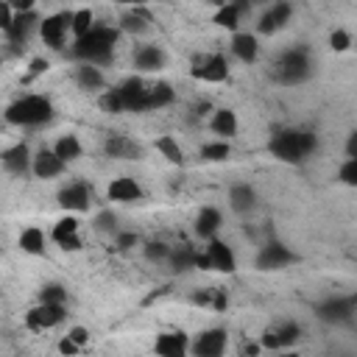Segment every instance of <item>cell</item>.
<instances>
[{
    "instance_id": "74e56055",
    "label": "cell",
    "mask_w": 357,
    "mask_h": 357,
    "mask_svg": "<svg viewBox=\"0 0 357 357\" xmlns=\"http://www.w3.org/2000/svg\"><path fill=\"white\" fill-rule=\"evenodd\" d=\"M231 156V145L226 139H209L201 145V159L204 162H226Z\"/></svg>"
},
{
    "instance_id": "60d3db41",
    "label": "cell",
    "mask_w": 357,
    "mask_h": 357,
    "mask_svg": "<svg viewBox=\"0 0 357 357\" xmlns=\"http://www.w3.org/2000/svg\"><path fill=\"white\" fill-rule=\"evenodd\" d=\"M98 106H100V112H106V114H123V106H120V98H117L114 86H109V89H103V92L98 95Z\"/></svg>"
},
{
    "instance_id": "f907efd6",
    "label": "cell",
    "mask_w": 357,
    "mask_h": 357,
    "mask_svg": "<svg viewBox=\"0 0 357 357\" xmlns=\"http://www.w3.org/2000/svg\"><path fill=\"white\" fill-rule=\"evenodd\" d=\"M226 304H229V296H226V290L215 287V293H212V307H209V310H215V312H223V310H226Z\"/></svg>"
},
{
    "instance_id": "4316f807",
    "label": "cell",
    "mask_w": 357,
    "mask_h": 357,
    "mask_svg": "<svg viewBox=\"0 0 357 357\" xmlns=\"http://www.w3.org/2000/svg\"><path fill=\"white\" fill-rule=\"evenodd\" d=\"M153 22V17H151V11L148 8H126L123 11V17H120V22H117V31H120V36L123 33H128V36H145V33H151V25Z\"/></svg>"
},
{
    "instance_id": "b9f144b4",
    "label": "cell",
    "mask_w": 357,
    "mask_h": 357,
    "mask_svg": "<svg viewBox=\"0 0 357 357\" xmlns=\"http://www.w3.org/2000/svg\"><path fill=\"white\" fill-rule=\"evenodd\" d=\"M351 45H354L351 31H346V28H335V31L329 33V47H332L335 53H346Z\"/></svg>"
},
{
    "instance_id": "5bb4252c",
    "label": "cell",
    "mask_w": 357,
    "mask_h": 357,
    "mask_svg": "<svg viewBox=\"0 0 357 357\" xmlns=\"http://www.w3.org/2000/svg\"><path fill=\"white\" fill-rule=\"evenodd\" d=\"M67 321V307L61 304H42L36 301L28 312H25V326L31 332H47V329H56Z\"/></svg>"
},
{
    "instance_id": "d6a6232c",
    "label": "cell",
    "mask_w": 357,
    "mask_h": 357,
    "mask_svg": "<svg viewBox=\"0 0 357 357\" xmlns=\"http://www.w3.org/2000/svg\"><path fill=\"white\" fill-rule=\"evenodd\" d=\"M53 153L64 162V165H70V162H78L81 156H84V145H81V139H78V134H61L53 145Z\"/></svg>"
},
{
    "instance_id": "e575fe53",
    "label": "cell",
    "mask_w": 357,
    "mask_h": 357,
    "mask_svg": "<svg viewBox=\"0 0 357 357\" xmlns=\"http://www.w3.org/2000/svg\"><path fill=\"white\" fill-rule=\"evenodd\" d=\"M153 148H156L159 156H165L170 165H184V148L178 145V139H176L173 134H162V137H156Z\"/></svg>"
},
{
    "instance_id": "1f68e13d",
    "label": "cell",
    "mask_w": 357,
    "mask_h": 357,
    "mask_svg": "<svg viewBox=\"0 0 357 357\" xmlns=\"http://www.w3.org/2000/svg\"><path fill=\"white\" fill-rule=\"evenodd\" d=\"M176 100V89L167 84V81H153L148 84V95H145V112H156V109H165Z\"/></svg>"
},
{
    "instance_id": "d4e9b609",
    "label": "cell",
    "mask_w": 357,
    "mask_h": 357,
    "mask_svg": "<svg viewBox=\"0 0 357 357\" xmlns=\"http://www.w3.org/2000/svg\"><path fill=\"white\" fill-rule=\"evenodd\" d=\"M229 50H231V56H234L240 64H254V61L259 59V36L240 28L237 33H231Z\"/></svg>"
},
{
    "instance_id": "c3c4849f",
    "label": "cell",
    "mask_w": 357,
    "mask_h": 357,
    "mask_svg": "<svg viewBox=\"0 0 357 357\" xmlns=\"http://www.w3.org/2000/svg\"><path fill=\"white\" fill-rule=\"evenodd\" d=\"M212 293H215V287H204V290H195V293L190 296V301H192L195 307H212Z\"/></svg>"
},
{
    "instance_id": "484cf974",
    "label": "cell",
    "mask_w": 357,
    "mask_h": 357,
    "mask_svg": "<svg viewBox=\"0 0 357 357\" xmlns=\"http://www.w3.org/2000/svg\"><path fill=\"white\" fill-rule=\"evenodd\" d=\"M237 128H240V120H237V112L229 109V106H215L212 114H209V131L215 134V139H231L237 137Z\"/></svg>"
},
{
    "instance_id": "816d5d0a",
    "label": "cell",
    "mask_w": 357,
    "mask_h": 357,
    "mask_svg": "<svg viewBox=\"0 0 357 357\" xmlns=\"http://www.w3.org/2000/svg\"><path fill=\"white\" fill-rule=\"evenodd\" d=\"M346 156H349V159H357V131H349V139H346Z\"/></svg>"
},
{
    "instance_id": "30bf717a",
    "label": "cell",
    "mask_w": 357,
    "mask_h": 357,
    "mask_svg": "<svg viewBox=\"0 0 357 357\" xmlns=\"http://www.w3.org/2000/svg\"><path fill=\"white\" fill-rule=\"evenodd\" d=\"M293 262H298V254H296L290 245H284L282 240H265V243L257 248V257H254L257 271H268V273L284 271V268H290Z\"/></svg>"
},
{
    "instance_id": "cb8c5ba5",
    "label": "cell",
    "mask_w": 357,
    "mask_h": 357,
    "mask_svg": "<svg viewBox=\"0 0 357 357\" xmlns=\"http://www.w3.org/2000/svg\"><path fill=\"white\" fill-rule=\"evenodd\" d=\"M226 201H229V209H231L234 215H251V212L257 209V204H259V195H257L254 184H248V181H234V184L229 187V192H226Z\"/></svg>"
},
{
    "instance_id": "7dc6e473",
    "label": "cell",
    "mask_w": 357,
    "mask_h": 357,
    "mask_svg": "<svg viewBox=\"0 0 357 357\" xmlns=\"http://www.w3.org/2000/svg\"><path fill=\"white\" fill-rule=\"evenodd\" d=\"M11 20H14V8H11V0H0V31H3V33L11 28Z\"/></svg>"
},
{
    "instance_id": "8992f818",
    "label": "cell",
    "mask_w": 357,
    "mask_h": 357,
    "mask_svg": "<svg viewBox=\"0 0 357 357\" xmlns=\"http://www.w3.org/2000/svg\"><path fill=\"white\" fill-rule=\"evenodd\" d=\"M301 335H304V329H301V324L298 321H273V324H268L265 329H262V335L257 337V343H259V349L262 351H284V349H293L298 340H301Z\"/></svg>"
},
{
    "instance_id": "44dd1931",
    "label": "cell",
    "mask_w": 357,
    "mask_h": 357,
    "mask_svg": "<svg viewBox=\"0 0 357 357\" xmlns=\"http://www.w3.org/2000/svg\"><path fill=\"white\" fill-rule=\"evenodd\" d=\"M131 61H134V70H137L139 75H145V73H159V70H165V64H167V53H165L162 45L145 42V45H137V47H134Z\"/></svg>"
},
{
    "instance_id": "7402d4cb",
    "label": "cell",
    "mask_w": 357,
    "mask_h": 357,
    "mask_svg": "<svg viewBox=\"0 0 357 357\" xmlns=\"http://www.w3.org/2000/svg\"><path fill=\"white\" fill-rule=\"evenodd\" d=\"M64 170H67V165L53 153L50 145H42V148L33 151V156H31V176L47 181V178H59Z\"/></svg>"
},
{
    "instance_id": "6da1fadb",
    "label": "cell",
    "mask_w": 357,
    "mask_h": 357,
    "mask_svg": "<svg viewBox=\"0 0 357 357\" xmlns=\"http://www.w3.org/2000/svg\"><path fill=\"white\" fill-rule=\"evenodd\" d=\"M120 42V31L117 25L109 22H98L95 28H89L84 36L73 39L70 45V56L75 59V64H92V67H103L114 59Z\"/></svg>"
},
{
    "instance_id": "f35d334b",
    "label": "cell",
    "mask_w": 357,
    "mask_h": 357,
    "mask_svg": "<svg viewBox=\"0 0 357 357\" xmlns=\"http://www.w3.org/2000/svg\"><path fill=\"white\" fill-rule=\"evenodd\" d=\"M92 229H95L98 234H112V237H114V231H117V215L112 212V206L95 212V218H92Z\"/></svg>"
},
{
    "instance_id": "836d02e7",
    "label": "cell",
    "mask_w": 357,
    "mask_h": 357,
    "mask_svg": "<svg viewBox=\"0 0 357 357\" xmlns=\"http://www.w3.org/2000/svg\"><path fill=\"white\" fill-rule=\"evenodd\" d=\"M195 257H198V248L195 245H173V251L167 257V265L176 273H184V271L195 268Z\"/></svg>"
},
{
    "instance_id": "277c9868",
    "label": "cell",
    "mask_w": 357,
    "mask_h": 357,
    "mask_svg": "<svg viewBox=\"0 0 357 357\" xmlns=\"http://www.w3.org/2000/svg\"><path fill=\"white\" fill-rule=\"evenodd\" d=\"M315 73V61L310 56V50L304 45H290L284 47L271 67V78L282 86H298L304 81H310Z\"/></svg>"
},
{
    "instance_id": "7a4b0ae2",
    "label": "cell",
    "mask_w": 357,
    "mask_h": 357,
    "mask_svg": "<svg viewBox=\"0 0 357 357\" xmlns=\"http://www.w3.org/2000/svg\"><path fill=\"white\" fill-rule=\"evenodd\" d=\"M318 151V134L301 126H282L268 137V153L284 165H304Z\"/></svg>"
},
{
    "instance_id": "603a6c76",
    "label": "cell",
    "mask_w": 357,
    "mask_h": 357,
    "mask_svg": "<svg viewBox=\"0 0 357 357\" xmlns=\"http://www.w3.org/2000/svg\"><path fill=\"white\" fill-rule=\"evenodd\" d=\"M142 198H145V190L134 176H117L106 187V201L112 204H139Z\"/></svg>"
},
{
    "instance_id": "83f0119b",
    "label": "cell",
    "mask_w": 357,
    "mask_h": 357,
    "mask_svg": "<svg viewBox=\"0 0 357 357\" xmlns=\"http://www.w3.org/2000/svg\"><path fill=\"white\" fill-rule=\"evenodd\" d=\"M220 226H223L220 209H218V206H201L198 215H195V220H192V234H195L201 243H206V240L218 237Z\"/></svg>"
},
{
    "instance_id": "5b68a950",
    "label": "cell",
    "mask_w": 357,
    "mask_h": 357,
    "mask_svg": "<svg viewBox=\"0 0 357 357\" xmlns=\"http://www.w3.org/2000/svg\"><path fill=\"white\" fill-rule=\"evenodd\" d=\"M195 268H201V271H218V273H234L237 271L234 248L226 240L212 237V240L204 243V248H198Z\"/></svg>"
},
{
    "instance_id": "7bdbcfd3",
    "label": "cell",
    "mask_w": 357,
    "mask_h": 357,
    "mask_svg": "<svg viewBox=\"0 0 357 357\" xmlns=\"http://www.w3.org/2000/svg\"><path fill=\"white\" fill-rule=\"evenodd\" d=\"M337 181L346 187H357V159H343L337 167Z\"/></svg>"
},
{
    "instance_id": "bcb514c9",
    "label": "cell",
    "mask_w": 357,
    "mask_h": 357,
    "mask_svg": "<svg viewBox=\"0 0 357 357\" xmlns=\"http://www.w3.org/2000/svg\"><path fill=\"white\" fill-rule=\"evenodd\" d=\"M56 349H59V354H61V357H78V354L84 351V349H78V346H75V343H73L67 335H61V337H59Z\"/></svg>"
},
{
    "instance_id": "52a82bcc",
    "label": "cell",
    "mask_w": 357,
    "mask_h": 357,
    "mask_svg": "<svg viewBox=\"0 0 357 357\" xmlns=\"http://www.w3.org/2000/svg\"><path fill=\"white\" fill-rule=\"evenodd\" d=\"M229 73H231L229 59L223 53H218V50L195 53L192 61H190V75L195 81H201V84H223V81H229Z\"/></svg>"
},
{
    "instance_id": "7c38bea8",
    "label": "cell",
    "mask_w": 357,
    "mask_h": 357,
    "mask_svg": "<svg viewBox=\"0 0 357 357\" xmlns=\"http://www.w3.org/2000/svg\"><path fill=\"white\" fill-rule=\"evenodd\" d=\"M92 195H95V190H92L89 181L73 178V181H67V184L59 187L56 201H59V206H61L67 215H78V212H86V209L92 206Z\"/></svg>"
},
{
    "instance_id": "f5cc1de1",
    "label": "cell",
    "mask_w": 357,
    "mask_h": 357,
    "mask_svg": "<svg viewBox=\"0 0 357 357\" xmlns=\"http://www.w3.org/2000/svg\"><path fill=\"white\" fill-rule=\"evenodd\" d=\"M271 357H301V354L296 349H284V351H273Z\"/></svg>"
},
{
    "instance_id": "8fae6325",
    "label": "cell",
    "mask_w": 357,
    "mask_h": 357,
    "mask_svg": "<svg viewBox=\"0 0 357 357\" xmlns=\"http://www.w3.org/2000/svg\"><path fill=\"white\" fill-rule=\"evenodd\" d=\"M357 312V298L354 296H329L324 301L315 304V318L332 326H343L351 324Z\"/></svg>"
},
{
    "instance_id": "ffe728a7",
    "label": "cell",
    "mask_w": 357,
    "mask_h": 357,
    "mask_svg": "<svg viewBox=\"0 0 357 357\" xmlns=\"http://www.w3.org/2000/svg\"><path fill=\"white\" fill-rule=\"evenodd\" d=\"M290 17H293V6H290V3H284V0L271 3V6L257 17V33L273 36V33H279V31L290 22Z\"/></svg>"
},
{
    "instance_id": "ab89813d",
    "label": "cell",
    "mask_w": 357,
    "mask_h": 357,
    "mask_svg": "<svg viewBox=\"0 0 357 357\" xmlns=\"http://www.w3.org/2000/svg\"><path fill=\"white\" fill-rule=\"evenodd\" d=\"M170 251H173V245H167L165 240H148L142 245V254H145L148 262H167Z\"/></svg>"
},
{
    "instance_id": "e0dca14e",
    "label": "cell",
    "mask_w": 357,
    "mask_h": 357,
    "mask_svg": "<svg viewBox=\"0 0 357 357\" xmlns=\"http://www.w3.org/2000/svg\"><path fill=\"white\" fill-rule=\"evenodd\" d=\"M103 153L117 162H137V159H142V145L123 131H112L103 139Z\"/></svg>"
},
{
    "instance_id": "8d00e7d4",
    "label": "cell",
    "mask_w": 357,
    "mask_h": 357,
    "mask_svg": "<svg viewBox=\"0 0 357 357\" xmlns=\"http://www.w3.org/2000/svg\"><path fill=\"white\" fill-rule=\"evenodd\" d=\"M98 25V20H95V11L89 8V6H84V8H73V25H70V36L73 39H78V36H84L89 28H95Z\"/></svg>"
},
{
    "instance_id": "4dcf8cb0",
    "label": "cell",
    "mask_w": 357,
    "mask_h": 357,
    "mask_svg": "<svg viewBox=\"0 0 357 357\" xmlns=\"http://www.w3.org/2000/svg\"><path fill=\"white\" fill-rule=\"evenodd\" d=\"M73 78H75V84H78L81 89H86V92H103V86H106L103 70H100V67H92V64H75Z\"/></svg>"
},
{
    "instance_id": "ac0fdd59",
    "label": "cell",
    "mask_w": 357,
    "mask_h": 357,
    "mask_svg": "<svg viewBox=\"0 0 357 357\" xmlns=\"http://www.w3.org/2000/svg\"><path fill=\"white\" fill-rule=\"evenodd\" d=\"M156 357H190V335L184 329H165L153 337Z\"/></svg>"
},
{
    "instance_id": "ba28073f",
    "label": "cell",
    "mask_w": 357,
    "mask_h": 357,
    "mask_svg": "<svg viewBox=\"0 0 357 357\" xmlns=\"http://www.w3.org/2000/svg\"><path fill=\"white\" fill-rule=\"evenodd\" d=\"M70 25H73V8H59L53 14H45L39 20V39L50 47V50H64L67 36H70Z\"/></svg>"
},
{
    "instance_id": "4fadbf2b",
    "label": "cell",
    "mask_w": 357,
    "mask_h": 357,
    "mask_svg": "<svg viewBox=\"0 0 357 357\" xmlns=\"http://www.w3.org/2000/svg\"><path fill=\"white\" fill-rule=\"evenodd\" d=\"M47 240H53L61 251H70V254L81 251V248H84V240H81V220H78L75 215H61V218L53 223V229L47 231Z\"/></svg>"
},
{
    "instance_id": "f546056e",
    "label": "cell",
    "mask_w": 357,
    "mask_h": 357,
    "mask_svg": "<svg viewBox=\"0 0 357 357\" xmlns=\"http://www.w3.org/2000/svg\"><path fill=\"white\" fill-rule=\"evenodd\" d=\"M243 14H248V6L245 3H223V6H218L212 22L220 25V28H226V31H231V33H237L240 31V22H243Z\"/></svg>"
},
{
    "instance_id": "9a60e30c",
    "label": "cell",
    "mask_w": 357,
    "mask_h": 357,
    "mask_svg": "<svg viewBox=\"0 0 357 357\" xmlns=\"http://www.w3.org/2000/svg\"><path fill=\"white\" fill-rule=\"evenodd\" d=\"M114 92L120 98L123 112L142 114L145 112V95H148V81L142 75H128L120 84H114Z\"/></svg>"
},
{
    "instance_id": "9c48e42d",
    "label": "cell",
    "mask_w": 357,
    "mask_h": 357,
    "mask_svg": "<svg viewBox=\"0 0 357 357\" xmlns=\"http://www.w3.org/2000/svg\"><path fill=\"white\" fill-rule=\"evenodd\" d=\"M229 351V329L226 326H204L190 335V357H226Z\"/></svg>"
},
{
    "instance_id": "d6986e66",
    "label": "cell",
    "mask_w": 357,
    "mask_h": 357,
    "mask_svg": "<svg viewBox=\"0 0 357 357\" xmlns=\"http://www.w3.org/2000/svg\"><path fill=\"white\" fill-rule=\"evenodd\" d=\"M31 156H33V151H31V145L28 142H14V145H8V148H3L0 151V165H3V170L8 173V176H28L31 173Z\"/></svg>"
},
{
    "instance_id": "2e32d148",
    "label": "cell",
    "mask_w": 357,
    "mask_h": 357,
    "mask_svg": "<svg viewBox=\"0 0 357 357\" xmlns=\"http://www.w3.org/2000/svg\"><path fill=\"white\" fill-rule=\"evenodd\" d=\"M39 20H42V14H39L36 8L14 14V20H11V28L6 31V42L11 45V50H14V53L25 47V42L31 39V33L39 28Z\"/></svg>"
},
{
    "instance_id": "ee69618b",
    "label": "cell",
    "mask_w": 357,
    "mask_h": 357,
    "mask_svg": "<svg viewBox=\"0 0 357 357\" xmlns=\"http://www.w3.org/2000/svg\"><path fill=\"white\" fill-rule=\"evenodd\" d=\"M64 335H67V337H70V340H73L78 349H86V346H89V329H86V326H81V324L70 326Z\"/></svg>"
},
{
    "instance_id": "f1b7e54d",
    "label": "cell",
    "mask_w": 357,
    "mask_h": 357,
    "mask_svg": "<svg viewBox=\"0 0 357 357\" xmlns=\"http://www.w3.org/2000/svg\"><path fill=\"white\" fill-rule=\"evenodd\" d=\"M17 245L22 254L28 257H42L47 251V231L39 229V226H25L20 234H17Z\"/></svg>"
},
{
    "instance_id": "681fc988",
    "label": "cell",
    "mask_w": 357,
    "mask_h": 357,
    "mask_svg": "<svg viewBox=\"0 0 357 357\" xmlns=\"http://www.w3.org/2000/svg\"><path fill=\"white\" fill-rule=\"evenodd\" d=\"M47 59H31V67H28V75H25V81H31V78H36V75H42V73H47Z\"/></svg>"
},
{
    "instance_id": "d590c367",
    "label": "cell",
    "mask_w": 357,
    "mask_h": 357,
    "mask_svg": "<svg viewBox=\"0 0 357 357\" xmlns=\"http://www.w3.org/2000/svg\"><path fill=\"white\" fill-rule=\"evenodd\" d=\"M36 301L67 307V304H70V290H67L61 282H45V284L39 287V293H36Z\"/></svg>"
},
{
    "instance_id": "3957f363",
    "label": "cell",
    "mask_w": 357,
    "mask_h": 357,
    "mask_svg": "<svg viewBox=\"0 0 357 357\" xmlns=\"http://www.w3.org/2000/svg\"><path fill=\"white\" fill-rule=\"evenodd\" d=\"M3 117L8 126H17V128H45L53 123L56 106L42 92H25L6 106Z\"/></svg>"
},
{
    "instance_id": "f6af8a7d",
    "label": "cell",
    "mask_w": 357,
    "mask_h": 357,
    "mask_svg": "<svg viewBox=\"0 0 357 357\" xmlns=\"http://www.w3.org/2000/svg\"><path fill=\"white\" fill-rule=\"evenodd\" d=\"M139 243V237H137V231H114V245L120 248V251H128V248H134Z\"/></svg>"
}]
</instances>
